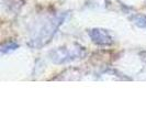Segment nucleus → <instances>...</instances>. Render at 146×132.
Wrapping results in <instances>:
<instances>
[{
    "instance_id": "obj_1",
    "label": "nucleus",
    "mask_w": 146,
    "mask_h": 132,
    "mask_svg": "<svg viewBox=\"0 0 146 132\" xmlns=\"http://www.w3.org/2000/svg\"><path fill=\"white\" fill-rule=\"evenodd\" d=\"M66 17H67V13H59L55 15L54 18L47 20L38 31V33L31 40L30 45L32 47H42L44 45H46L51 41L52 37H54V34L56 33L59 27L63 24V22L65 21Z\"/></svg>"
},
{
    "instance_id": "obj_2",
    "label": "nucleus",
    "mask_w": 146,
    "mask_h": 132,
    "mask_svg": "<svg viewBox=\"0 0 146 132\" xmlns=\"http://www.w3.org/2000/svg\"><path fill=\"white\" fill-rule=\"evenodd\" d=\"M86 55L84 47L76 45L74 47H59L50 52V57L55 64H63L67 62H72L77 59H81Z\"/></svg>"
},
{
    "instance_id": "obj_3",
    "label": "nucleus",
    "mask_w": 146,
    "mask_h": 132,
    "mask_svg": "<svg viewBox=\"0 0 146 132\" xmlns=\"http://www.w3.org/2000/svg\"><path fill=\"white\" fill-rule=\"evenodd\" d=\"M88 34L91 39V41L97 45H101V46H109L112 45L114 40L112 35L109 33V31L101 28H95V29H90L88 31Z\"/></svg>"
},
{
    "instance_id": "obj_4",
    "label": "nucleus",
    "mask_w": 146,
    "mask_h": 132,
    "mask_svg": "<svg viewBox=\"0 0 146 132\" xmlns=\"http://www.w3.org/2000/svg\"><path fill=\"white\" fill-rule=\"evenodd\" d=\"M18 47H19V44L18 43H15V42H8V43L3 44L1 46V53L2 54H7V53L15 51Z\"/></svg>"
},
{
    "instance_id": "obj_5",
    "label": "nucleus",
    "mask_w": 146,
    "mask_h": 132,
    "mask_svg": "<svg viewBox=\"0 0 146 132\" xmlns=\"http://www.w3.org/2000/svg\"><path fill=\"white\" fill-rule=\"evenodd\" d=\"M134 23H135L137 27H139V28L146 29V17L145 15L135 17V18H134Z\"/></svg>"
}]
</instances>
